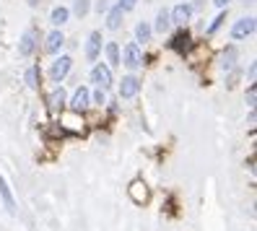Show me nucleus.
<instances>
[{
  "mask_svg": "<svg viewBox=\"0 0 257 231\" xmlns=\"http://www.w3.org/2000/svg\"><path fill=\"white\" fill-rule=\"evenodd\" d=\"M70 68H73V57L60 55L55 63H52V68H50V81H55V83L65 81V75L70 73Z\"/></svg>",
  "mask_w": 257,
  "mask_h": 231,
  "instance_id": "1",
  "label": "nucleus"
},
{
  "mask_svg": "<svg viewBox=\"0 0 257 231\" xmlns=\"http://www.w3.org/2000/svg\"><path fill=\"white\" fill-rule=\"evenodd\" d=\"M254 19L252 16H244V19H239L236 24H234V29H231V39H236V42H241V39H247V37H252L254 34Z\"/></svg>",
  "mask_w": 257,
  "mask_h": 231,
  "instance_id": "2",
  "label": "nucleus"
},
{
  "mask_svg": "<svg viewBox=\"0 0 257 231\" xmlns=\"http://www.w3.org/2000/svg\"><path fill=\"white\" fill-rule=\"evenodd\" d=\"M141 94V81L135 75H125L122 83H119V99H135Z\"/></svg>",
  "mask_w": 257,
  "mask_h": 231,
  "instance_id": "3",
  "label": "nucleus"
},
{
  "mask_svg": "<svg viewBox=\"0 0 257 231\" xmlns=\"http://www.w3.org/2000/svg\"><path fill=\"white\" fill-rule=\"evenodd\" d=\"M91 81H94L99 88L107 91V88L112 86V68H109V65H94V70H91Z\"/></svg>",
  "mask_w": 257,
  "mask_h": 231,
  "instance_id": "4",
  "label": "nucleus"
},
{
  "mask_svg": "<svg viewBox=\"0 0 257 231\" xmlns=\"http://www.w3.org/2000/svg\"><path fill=\"white\" fill-rule=\"evenodd\" d=\"M127 192H130V200H133L135 205H146V203H148V197H151L148 187H146L141 179H135V182L130 184V190H127Z\"/></svg>",
  "mask_w": 257,
  "mask_h": 231,
  "instance_id": "5",
  "label": "nucleus"
},
{
  "mask_svg": "<svg viewBox=\"0 0 257 231\" xmlns=\"http://www.w3.org/2000/svg\"><path fill=\"white\" fill-rule=\"evenodd\" d=\"M122 63H125L130 70H138V68H141L143 55H141V47H138V44H127V47H125V60H122Z\"/></svg>",
  "mask_w": 257,
  "mask_h": 231,
  "instance_id": "6",
  "label": "nucleus"
},
{
  "mask_svg": "<svg viewBox=\"0 0 257 231\" xmlns=\"http://www.w3.org/2000/svg\"><path fill=\"white\" fill-rule=\"evenodd\" d=\"M99 52H101V34L99 32H91L88 34V39H86V60H94L99 57Z\"/></svg>",
  "mask_w": 257,
  "mask_h": 231,
  "instance_id": "7",
  "label": "nucleus"
},
{
  "mask_svg": "<svg viewBox=\"0 0 257 231\" xmlns=\"http://www.w3.org/2000/svg\"><path fill=\"white\" fill-rule=\"evenodd\" d=\"M88 104H91V94H88V88H83V86H81V88L73 94V99H70V109H75V112H83Z\"/></svg>",
  "mask_w": 257,
  "mask_h": 231,
  "instance_id": "8",
  "label": "nucleus"
},
{
  "mask_svg": "<svg viewBox=\"0 0 257 231\" xmlns=\"http://www.w3.org/2000/svg\"><path fill=\"white\" fill-rule=\"evenodd\" d=\"M34 44H37V32H34V29H29V32L21 37V42H19V55L29 57L34 52Z\"/></svg>",
  "mask_w": 257,
  "mask_h": 231,
  "instance_id": "9",
  "label": "nucleus"
},
{
  "mask_svg": "<svg viewBox=\"0 0 257 231\" xmlns=\"http://www.w3.org/2000/svg\"><path fill=\"white\" fill-rule=\"evenodd\" d=\"M0 197H3L6 210H8L11 215H16V200H13V192H11V187H8L6 177H0Z\"/></svg>",
  "mask_w": 257,
  "mask_h": 231,
  "instance_id": "10",
  "label": "nucleus"
},
{
  "mask_svg": "<svg viewBox=\"0 0 257 231\" xmlns=\"http://www.w3.org/2000/svg\"><path fill=\"white\" fill-rule=\"evenodd\" d=\"M169 16H172V24H177V26H185V24L190 21V16H192V6H187V3L177 6L174 11H169Z\"/></svg>",
  "mask_w": 257,
  "mask_h": 231,
  "instance_id": "11",
  "label": "nucleus"
},
{
  "mask_svg": "<svg viewBox=\"0 0 257 231\" xmlns=\"http://www.w3.org/2000/svg\"><path fill=\"white\" fill-rule=\"evenodd\" d=\"M63 44H65L63 32H50L47 34V42H44V50H47L50 55H57L60 50H63Z\"/></svg>",
  "mask_w": 257,
  "mask_h": 231,
  "instance_id": "12",
  "label": "nucleus"
},
{
  "mask_svg": "<svg viewBox=\"0 0 257 231\" xmlns=\"http://www.w3.org/2000/svg\"><path fill=\"white\" fill-rule=\"evenodd\" d=\"M122 8L119 6H114V8H107V29L109 32H117L119 26H122Z\"/></svg>",
  "mask_w": 257,
  "mask_h": 231,
  "instance_id": "13",
  "label": "nucleus"
},
{
  "mask_svg": "<svg viewBox=\"0 0 257 231\" xmlns=\"http://www.w3.org/2000/svg\"><path fill=\"white\" fill-rule=\"evenodd\" d=\"M104 52H107V60H109V68H117L119 63H122V57H119V47H117V42H109L107 47H104Z\"/></svg>",
  "mask_w": 257,
  "mask_h": 231,
  "instance_id": "14",
  "label": "nucleus"
},
{
  "mask_svg": "<svg viewBox=\"0 0 257 231\" xmlns=\"http://www.w3.org/2000/svg\"><path fill=\"white\" fill-rule=\"evenodd\" d=\"M169 26H172V16H169V11H159V16H156V32L164 34V32H169Z\"/></svg>",
  "mask_w": 257,
  "mask_h": 231,
  "instance_id": "15",
  "label": "nucleus"
},
{
  "mask_svg": "<svg viewBox=\"0 0 257 231\" xmlns=\"http://www.w3.org/2000/svg\"><path fill=\"white\" fill-rule=\"evenodd\" d=\"M68 19H70V11H68L65 6H60V8H55V11H52V16H50V21H52L55 26H63V24L68 21Z\"/></svg>",
  "mask_w": 257,
  "mask_h": 231,
  "instance_id": "16",
  "label": "nucleus"
},
{
  "mask_svg": "<svg viewBox=\"0 0 257 231\" xmlns=\"http://www.w3.org/2000/svg\"><path fill=\"white\" fill-rule=\"evenodd\" d=\"M65 101H68V96H65V91H63V88L52 91V96H50V106H52V109H63Z\"/></svg>",
  "mask_w": 257,
  "mask_h": 231,
  "instance_id": "17",
  "label": "nucleus"
},
{
  "mask_svg": "<svg viewBox=\"0 0 257 231\" xmlns=\"http://www.w3.org/2000/svg\"><path fill=\"white\" fill-rule=\"evenodd\" d=\"M151 32H154V29H151L146 21H141L138 26H135V39H138V42H148L151 39Z\"/></svg>",
  "mask_w": 257,
  "mask_h": 231,
  "instance_id": "18",
  "label": "nucleus"
},
{
  "mask_svg": "<svg viewBox=\"0 0 257 231\" xmlns=\"http://www.w3.org/2000/svg\"><path fill=\"white\" fill-rule=\"evenodd\" d=\"M24 78H26V86H29V88H37V86H39V68H37V65H32V68L26 70Z\"/></svg>",
  "mask_w": 257,
  "mask_h": 231,
  "instance_id": "19",
  "label": "nucleus"
},
{
  "mask_svg": "<svg viewBox=\"0 0 257 231\" xmlns=\"http://www.w3.org/2000/svg\"><path fill=\"white\" fill-rule=\"evenodd\" d=\"M234 63H236V50L234 47H229V50H226L223 52V70H229V68H234Z\"/></svg>",
  "mask_w": 257,
  "mask_h": 231,
  "instance_id": "20",
  "label": "nucleus"
},
{
  "mask_svg": "<svg viewBox=\"0 0 257 231\" xmlns=\"http://www.w3.org/2000/svg\"><path fill=\"white\" fill-rule=\"evenodd\" d=\"M73 13H75L78 19H86V16H88V0H75Z\"/></svg>",
  "mask_w": 257,
  "mask_h": 231,
  "instance_id": "21",
  "label": "nucleus"
},
{
  "mask_svg": "<svg viewBox=\"0 0 257 231\" xmlns=\"http://www.w3.org/2000/svg\"><path fill=\"white\" fill-rule=\"evenodd\" d=\"M223 21H226V13H218V16L213 19V24L208 26V34H216V32H218V26H221Z\"/></svg>",
  "mask_w": 257,
  "mask_h": 231,
  "instance_id": "22",
  "label": "nucleus"
},
{
  "mask_svg": "<svg viewBox=\"0 0 257 231\" xmlns=\"http://www.w3.org/2000/svg\"><path fill=\"white\" fill-rule=\"evenodd\" d=\"M94 101H96V104H104V101H107V91H104V88H99L96 94H94Z\"/></svg>",
  "mask_w": 257,
  "mask_h": 231,
  "instance_id": "23",
  "label": "nucleus"
},
{
  "mask_svg": "<svg viewBox=\"0 0 257 231\" xmlns=\"http://www.w3.org/2000/svg\"><path fill=\"white\" fill-rule=\"evenodd\" d=\"M135 3H138V0H119V8H122V11H133Z\"/></svg>",
  "mask_w": 257,
  "mask_h": 231,
  "instance_id": "24",
  "label": "nucleus"
},
{
  "mask_svg": "<svg viewBox=\"0 0 257 231\" xmlns=\"http://www.w3.org/2000/svg\"><path fill=\"white\" fill-rule=\"evenodd\" d=\"M254 99H257V91H254V86H249V91H247V104L254 106Z\"/></svg>",
  "mask_w": 257,
  "mask_h": 231,
  "instance_id": "25",
  "label": "nucleus"
},
{
  "mask_svg": "<svg viewBox=\"0 0 257 231\" xmlns=\"http://www.w3.org/2000/svg\"><path fill=\"white\" fill-rule=\"evenodd\" d=\"M107 8H109V0H99V3H96V11H99V13H104Z\"/></svg>",
  "mask_w": 257,
  "mask_h": 231,
  "instance_id": "26",
  "label": "nucleus"
},
{
  "mask_svg": "<svg viewBox=\"0 0 257 231\" xmlns=\"http://www.w3.org/2000/svg\"><path fill=\"white\" fill-rule=\"evenodd\" d=\"M213 3H216L218 8H226V6H229V3H231V0H213Z\"/></svg>",
  "mask_w": 257,
  "mask_h": 231,
  "instance_id": "27",
  "label": "nucleus"
},
{
  "mask_svg": "<svg viewBox=\"0 0 257 231\" xmlns=\"http://www.w3.org/2000/svg\"><path fill=\"white\" fill-rule=\"evenodd\" d=\"M254 75H257V65H252V68H249V81H254Z\"/></svg>",
  "mask_w": 257,
  "mask_h": 231,
  "instance_id": "28",
  "label": "nucleus"
}]
</instances>
